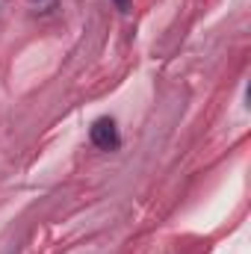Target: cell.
Returning a JSON list of instances; mask_svg holds the SVG:
<instances>
[{
    "label": "cell",
    "mask_w": 251,
    "mask_h": 254,
    "mask_svg": "<svg viewBox=\"0 0 251 254\" xmlns=\"http://www.w3.org/2000/svg\"><path fill=\"white\" fill-rule=\"evenodd\" d=\"M89 139H92V145L95 148H101V151H116L119 148V127L113 119H98L92 130H89Z\"/></svg>",
    "instance_id": "1"
},
{
    "label": "cell",
    "mask_w": 251,
    "mask_h": 254,
    "mask_svg": "<svg viewBox=\"0 0 251 254\" xmlns=\"http://www.w3.org/2000/svg\"><path fill=\"white\" fill-rule=\"evenodd\" d=\"M116 6H119L122 12H130V0H116Z\"/></svg>",
    "instance_id": "2"
}]
</instances>
